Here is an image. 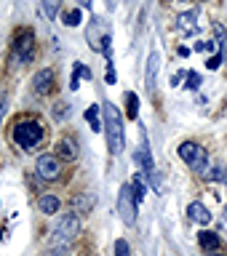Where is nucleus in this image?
Wrapping results in <instances>:
<instances>
[{
	"mask_svg": "<svg viewBox=\"0 0 227 256\" xmlns=\"http://www.w3.org/2000/svg\"><path fill=\"white\" fill-rule=\"evenodd\" d=\"M104 131H107V147L112 155H120L126 147V128H123V118L115 104H104Z\"/></svg>",
	"mask_w": 227,
	"mask_h": 256,
	"instance_id": "nucleus-1",
	"label": "nucleus"
},
{
	"mask_svg": "<svg viewBox=\"0 0 227 256\" xmlns=\"http://www.w3.org/2000/svg\"><path fill=\"white\" fill-rule=\"evenodd\" d=\"M43 136H46V128H43V123H38V120H22V123L14 128V142L27 152L35 150L38 144L43 142Z\"/></svg>",
	"mask_w": 227,
	"mask_h": 256,
	"instance_id": "nucleus-2",
	"label": "nucleus"
},
{
	"mask_svg": "<svg viewBox=\"0 0 227 256\" xmlns=\"http://www.w3.org/2000/svg\"><path fill=\"white\" fill-rule=\"evenodd\" d=\"M80 235V219L75 214H64L59 222H56V227L51 230V246H67Z\"/></svg>",
	"mask_w": 227,
	"mask_h": 256,
	"instance_id": "nucleus-3",
	"label": "nucleus"
},
{
	"mask_svg": "<svg viewBox=\"0 0 227 256\" xmlns=\"http://www.w3.org/2000/svg\"><path fill=\"white\" fill-rule=\"evenodd\" d=\"M179 158L187 163L192 171L198 174H206V166H208V152L195 142H182L179 144Z\"/></svg>",
	"mask_w": 227,
	"mask_h": 256,
	"instance_id": "nucleus-4",
	"label": "nucleus"
},
{
	"mask_svg": "<svg viewBox=\"0 0 227 256\" xmlns=\"http://www.w3.org/2000/svg\"><path fill=\"white\" fill-rule=\"evenodd\" d=\"M11 59H14L16 64H27V62L35 59V32L24 30V32H19V35H16Z\"/></svg>",
	"mask_w": 227,
	"mask_h": 256,
	"instance_id": "nucleus-5",
	"label": "nucleus"
},
{
	"mask_svg": "<svg viewBox=\"0 0 227 256\" xmlns=\"http://www.w3.org/2000/svg\"><path fill=\"white\" fill-rule=\"evenodd\" d=\"M118 214L123 224H136V200H134V192H131V184H123L120 187V195H118Z\"/></svg>",
	"mask_w": 227,
	"mask_h": 256,
	"instance_id": "nucleus-6",
	"label": "nucleus"
},
{
	"mask_svg": "<svg viewBox=\"0 0 227 256\" xmlns=\"http://www.w3.org/2000/svg\"><path fill=\"white\" fill-rule=\"evenodd\" d=\"M35 171H38L40 179H46V182H56V179L62 176V160L56 158V155H40V158H38Z\"/></svg>",
	"mask_w": 227,
	"mask_h": 256,
	"instance_id": "nucleus-7",
	"label": "nucleus"
},
{
	"mask_svg": "<svg viewBox=\"0 0 227 256\" xmlns=\"http://www.w3.org/2000/svg\"><path fill=\"white\" fill-rule=\"evenodd\" d=\"M54 80H56V75H54V70H40V72H35V78H32V91L35 94H48L54 88Z\"/></svg>",
	"mask_w": 227,
	"mask_h": 256,
	"instance_id": "nucleus-8",
	"label": "nucleus"
},
{
	"mask_svg": "<svg viewBox=\"0 0 227 256\" xmlns=\"http://www.w3.org/2000/svg\"><path fill=\"white\" fill-rule=\"evenodd\" d=\"M136 163H139L144 171H155V166H152V155H150V147H147V136H144V131H142V139H139V150H136Z\"/></svg>",
	"mask_w": 227,
	"mask_h": 256,
	"instance_id": "nucleus-9",
	"label": "nucleus"
},
{
	"mask_svg": "<svg viewBox=\"0 0 227 256\" xmlns=\"http://www.w3.org/2000/svg\"><path fill=\"white\" fill-rule=\"evenodd\" d=\"M187 216H190V222L200 224V227H206V224L211 222V211H208L203 203H190L187 206Z\"/></svg>",
	"mask_w": 227,
	"mask_h": 256,
	"instance_id": "nucleus-10",
	"label": "nucleus"
},
{
	"mask_svg": "<svg viewBox=\"0 0 227 256\" xmlns=\"http://www.w3.org/2000/svg\"><path fill=\"white\" fill-rule=\"evenodd\" d=\"M54 150H56V158H62V160H75L78 158V147L72 139H59Z\"/></svg>",
	"mask_w": 227,
	"mask_h": 256,
	"instance_id": "nucleus-11",
	"label": "nucleus"
},
{
	"mask_svg": "<svg viewBox=\"0 0 227 256\" xmlns=\"http://www.w3.org/2000/svg\"><path fill=\"white\" fill-rule=\"evenodd\" d=\"M176 22H179V30L184 32V35H192V32H198V11L182 14Z\"/></svg>",
	"mask_w": 227,
	"mask_h": 256,
	"instance_id": "nucleus-12",
	"label": "nucleus"
},
{
	"mask_svg": "<svg viewBox=\"0 0 227 256\" xmlns=\"http://www.w3.org/2000/svg\"><path fill=\"white\" fill-rule=\"evenodd\" d=\"M158 70H160V54L152 51L150 59H147V88H150V91L155 88V75H158Z\"/></svg>",
	"mask_w": 227,
	"mask_h": 256,
	"instance_id": "nucleus-13",
	"label": "nucleus"
},
{
	"mask_svg": "<svg viewBox=\"0 0 227 256\" xmlns=\"http://www.w3.org/2000/svg\"><path fill=\"white\" fill-rule=\"evenodd\" d=\"M59 198H56V195H43V198H40L38 200V208H40V211H43V214H48V216H54V214H59Z\"/></svg>",
	"mask_w": 227,
	"mask_h": 256,
	"instance_id": "nucleus-14",
	"label": "nucleus"
},
{
	"mask_svg": "<svg viewBox=\"0 0 227 256\" xmlns=\"http://www.w3.org/2000/svg\"><path fill=\"white\" fill-rule=\"evenodd\" d=\"M198 243L206 248V251H216V248H219V235H216V232H200L198 235Z\"/></svg>",
	"mask_w": 227,
	"mask_h": 256,
	"instance_id": "nucleus-15",
	"label": "nucleus"
},
{
	"mask_svg": "<svg viewBox=\"0 0 227 256\" xmlns=\"http://www.w3.org/2000/svg\"><path fill=\"white\" fill-rule=\"evenodd\" d=\"M131 192H134V200H136V203H142L144 195H147V182H144L139 174L131 179Z\"/></svg>",
	"mask_w": 227,
	"mask_h": 256,
	"instance_id": "nucleus-16",
	"label": "nucleus"
},
{
	"mask_svg": "<svg viewBox=\"0 0 227 256\" xmlns=\"http://www.w3.org/2000/svg\"><path fill=\"white\" fill-rule=\"evenodd\" d=\"M214 35H216V43L222 46V59H227V30L222 24H214Z\"/></svg>",
	"mask_w": 227,
	"mask_h": 256,
	"instance_id": "nucleus-17",
	"label": "nucleus"
},
{
	"mask_svg": "<svg viewBox=\"0 0 227 256\" xmlns=\"http://www.w3.org/2000/svg\"><path fill=\"white\" fill-rule=\"evenodd\" d=\"M64 24H67V27H78V24H83V14H80V8H72V11L64 14Z\"/></svg>",
	"mask_w": 227,
	"mask_h": 256,
	"instance_id": "nucleus-18",
	"label": "nucleus"
},
{
	"mask_svg": "<svg viewBox=\"0 0 227 256\" xmlns=\"http://www.w3.org/2000/svg\"><path fill=\"white\" fill-rule=\"evenodd\" d=\"M126 104H128V118H136L139 115V99H136V94H126Z\"/></svg>",
	"mask_w": 227,
	"mask_h": 256,
	"instance_id": "nucleus-19",
	"label": "nucleus"
},
{
	"mask_svg": "<svg viewBox=\"0 0 227 256\" xmlns=\"http://www.w3.org/2000/svg\"><path fill=\"white\" fill-rule=\"evenodd\" d=\"M86 120H88V123H91V128H94V131H99V128H102V120H99V110H96V107H88V110H86Z\"/></svg>",
	"mask_w": 227,
	"mask_h": 256,
	"instance_id": "nucleus-20",
	"label": "nucleus"
},
{
	"mask_svg": "<svg viewBox=\"0 0 227 256\" xmlns=\"http://www.w3.org/2000/svg\"><path fill=\"white\" fill-rule=\"evenodd\" d=\"M51 115H54V120H64L70 115V104H64V102H59L56 107L51 110Z\"/></svg>",
	"mask_w": 227,
	"mask_h": 256,
	"instance_id": "nucleus-21",
	"label": "nucleus"
},
{
	"mask_svg": "<svg viewBox=\"0 0 227 256\" xmlns=\"http://www.w3.org/2000/svg\"><path fill=\"white\" fill-rule=\"evenodd\" d=\"M43 8H46V14L51 16V19H56V11L62 8V0H43Z\"/></svg>",
	"mask_w": 227,
	"mask_h": 256,
	"instance_id": "nucleus-22",
	"label": "nucleus"
},
{
	"mask_svg": "<svg viewBox=\"0 0 227 256\" xmlns=\"http://www.w3.org/2000/svg\"><path fill=\"white\" fill-rule=\"evenodd\" d=\"M115 256H131V251H128V243L123 238L115 240Z\"/></svg>",
	"mask_w": 227,
	"mask_h": 256,
	"instance_id": "nucleus-23",
	"label": "nucleus"
},
{
	"mask_svg": "<svg viewBox=\"0 0 227 256\" xmlns=\"http://www.w3.org/2000/svg\"><path fill=\"white\" fill-rule=\"evenodd\" d=\"M67 251H70L67 246H51V248L46 251V256H67Z\"/></svg>",
	"mask_w": 227,
	"mask_h": 256,
	"instance_id": "nucleus-24",
	"label": "nucleus"
},
{
	"mask_svg": "<svg viewBox=\"0 0 227 256\" xmlns=\"http://www.w3.org/2000/svg\"><path fill=\"white\" fill-rule=\"evenodd\" d=\"M195 51H198V54H203V51H214V43H211V40H198V43H195Z\"/></svg>",
	"mask_w": 227,
	"mask_h": 256,
	"instance_id": "nucleus-25",
	"label": "nucleus"
},
{
	"mask_svg": "<svg viewBox=\"0 0 227 256\" xmlns=\"http://www.w3.org/2000/svg\"><path fill=\"white\" fill-rule=\"evenodd\" d=\"M198 86H200V75H198V72H190V75H187V88L195 91Z\"/></svg>",
	"mask_w": 227,
	"mask_h": 256,
	"instance_id": "nucleus-26",
	"label": "nucleus"
},
{
	"mask_svg": "<svg viewBox=\"0 0 227 256\" xmlns=\"http://www.w3.org/2000/svg\"><path fill=\"white\" fill-rule=\"evenodd\" d=\"M219 62H222V56H211V59L206 62V67L208 70H216V67H219Z\"/></svg>",
	"mask_w": 227,
	"mask_h": 256,
	"instance_id": "nucleus-27",
	"label": "nucleus"
},
{
	"mask_svg": "<svg viewBox=\"0 0 227 256\" xmlns=\"http://www.w3.org/2000/svg\"><path fill=\"white\" fill-rule=\"evenodd\" d=\"M91 3H94V0H78L80 8H91Z\"/></svg>",
	"mask_w": 227,
	"mask_h": 256,
	"instance_id": "nucleus-28",
	"label": "nucleus"
},
{
	"mask_svg": "<svg viewBox=\"0 0 227 256\" xmlns=\"http://www.w3.org/2000/svg\"><path fill=\"white\" fill-rule=\"evenodd\" d=\"M211 256H222V254H219V251H211Z\"/></svg>",
	"mask_w": 227,
	"mask_h": 256,
	"instance_id": "nucleus-29",
	"label": "nucleus"
}]
</instances>
